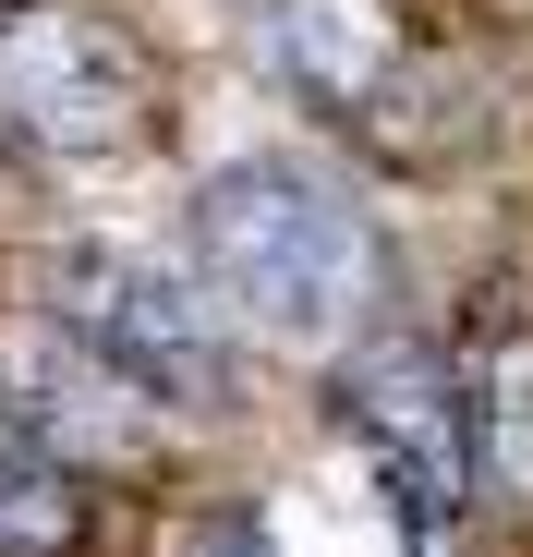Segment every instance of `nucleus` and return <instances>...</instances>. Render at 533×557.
I'll return each mask as SVG.
<instances>
[{
	"instance_id": "nucleus-1",
	"label": "nucleus",
	"mask_w": 533,
	"mask_h": 557,
	"mask_svg": "<svg viewBox=\"0 0 533 557\" xmlns=\"http://www.w3.org/2000/svg\"><path fill=\"white\" fill-rule=\"evenodd\" d=\"M183 243H195V278L219 292V315H243L280 351H327V339L388 327V243H376V219L303 158L207 170L195 207H183Z\"/></svg>"
},
{
	"instance_id": "nucleus-2",
	"label": "nucleus",
	"mask_w": 533,
	"mask_h": 557,
	"mask_svg": "<svg viewBox=\"0 0 533 557\" xmlns=\"http://www.w3.org/2000/svg\"><path fill=\"white\" fill-rule=\"evenodd\" d=\"M255 61L292 85V98L339 134H364L412 170L449 158L424 110H449L461 134H485L461 110V73H449V37H436L412 0H255Z\"/></svg>"
},
{
	"instance_id": "nucleus-3",
	"label": "nucleus",
	"mask_w": 533,
	"mask_h": 557,
	"mask_svg": "<svg viewBox=\"0 0 533 557\" xmlns=\"http://www.w3.org/2000/svg\"><path fill=\"white\" fill-rule=\"evenodd\" d=\"M0 134L25 146V170H122L170 134V73L98 0H13L0 13Z\"/></svg>"
},
{
	"instance_id": "nucleus-4",
	"label": "nucleus",
	"mask_w": 533,
	"mask_h": 557,
	"mask_svg": "<svg viewBox=\"0 0 533 557\" xmlns=\"http://www.w3.org/2000/svg\"><path fill=\"white\" fill-rule=\"evenodd\" d=\"M49 315H61V339H85V363H110L158 412H231V388H243L219 292L183 278V267H158V255L61 243L49 255Z\"/></svg>"
},
{
	"instance_id": "nucleus-5",
	"label": "nucleus",
	"mask_w": 533,
	"mask_h": 557,
	"mask_svg": "<svg viewBox=\"0 0 533 557\" xmlns=\"http://www.w3.org/2000/svg\"><path fill=\"white\" fill-rule=\"evenodd\" d=\"M327 412H339V436L400 485L412 521H461V509H473V400H461V363L436 351L424 327L339 339Z\"/></svg>"
},
{
	"instance_id": "nucleus-6",
	"label": "nucleus",
	"mask_w": 533,
	"mask_h": 557,
	"mask_svg": "<svg viewBox=\"0 0 533 557\" xmlns=\"http://www.w3.org/2000/svg\"><path fill=\"white\" fill-rule=\"evenodd\" d=\"M461 400H473V497L533 509V327L521 315L461 363Z\"/></svg>"
},
{
	"instance_id": "nucleus-7",
	"label": "nucleus",
	"mask_w": 533,
	"mask_h": 557,
	"mask_svg": "<svg viewBox=\"0 0 533 557\" xmlns=\"http://www.w3.org/2000/svg\"><path fill=\"white\" fill-rule=\"evenodd\" d=\"M85 533H98V485L49 436H0V557H85Z\"/></svg>"
},
{
	"instance_id": "nucleus-8",
	"label": "nucleus",
	"mask_w": 533,
	"mask_h": 557,
	"mask_svg": "<svg viewBox=\"0 0 533 557\" xmlns=\"http://www.w3.org/2000/svg\"><path fill=\"white\" fill-rule=\"evenodd\" d=\"M170 557H280V545H266L255 509H207V521H183V545H170Z\"/></svg>"
},
{
	"instance_id": "nucleus-9",
	"label": "nucleus",
	"mask_w": 533,
	"mask_h": 557,
	"mask_svg": "<svg viewBox=\"0 0 533 557\" xmlns=\"http://www.w3.org/2000/svg\"><path fill=\"white\" fill-rule=\"evenodd\" d=\"M25 195H37V170H25V146H13V134H0V231L25 219Z\"/></svg>"
},
{
	"instance_id": "nucleus-10",
	"label": "nucleus",
	"mask_w": 533,
	"mask_h": 557,
	"mask_svg": "<svg viewBox=\"0 0 533 557\" xmlns=\"http://www.w3.org/2000/svg\"><path fill=\"white\" fill-rule=\"evenodd\" d=\"M0 436H13V400H0Z\"/></svg>"
},
{
	"instance_id": "nucleus-11",
	"label": "nucleus",
	"mask_w": 533,
	"mask_h": 557,
	"mask_svg": "<svg viewBox=\"0 0 533 557\" xmlns=\"http://www.w3.org/2000/svg\"><path fill=\"white\" fill-rule=\"evenodd\" d=\"M0 13H13V0H0Z\"/></svg>"
}]
</instances>
